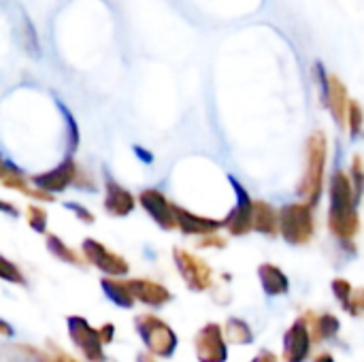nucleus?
I'll return each instance as SVG.
<instances>
[{"mask_svg":"<svg viewBox=\"0 0 364 362\" xmlns=\"http://www.w3.org/2000/svg\"><path fill=\"white\" fill-rule=\"evenodd\" d=\"M326 154H328V143L324 132H314L307 139L305 145V175L299 186V194L307 201L309 207H314L320 201L322 194V183H324V166H326Z\"/></svg>","mask_w":364,"mask_h":362,"instance_id":"f257e3e1","label":"nucleus"},{"mask_svg":"<svg viewBox=\"0 0 364 362\" xmlns=\"http://www.w3.org/2000/svg\"><path fill=\"white\" fill-rule=\"evenodd\" d=\"M277 230L290 245H305L316 233L314 207L307 203L286 205L277 211Z\"/></svg>","mask_w":364,"mask_h":362,"instance_id":"f03ea898","label":"nucleus"},{"mask_svg":"<svg viewBox=\"0 0 364 362\" xmlns=\"http://www.w3.org/2000/svg\"><path fill=\"white\" fill-rule=\"evenodd\" d=\"M134 326L154 358H171L175 354L179 341L175 331L164 320L151 314H141L134 318Z\"/></svg>","mask_w":364,"mask_h":362,"instance_id":"7ed1b4c3","label":"nucleus"},{"mask_svg":"<svg viewBox=\"0 0 364 362\" xmlns=\"http://www.w3.org/2000/svg\"><path fill=\"white\" fill-rule=\"evenodd\" d=\"M173 260H175L177 271L181 273V280L186 282V286L192 292H205V290L211 288L213 271L203 258H198V256H194V254H190V252H186L181 247H175L173 250Z\"/></svg>","mask_w":364,"mask_h":362,"instance_id":"20e7f679","label":"nucleus"},{"mask_svg":"<svg viewBox=\"0 0 364 362\" xmlns=\"http://www.w3.org/2000/svg\"><path fill=\"white\" fill-rule=\"evenodd\" d=\"M81 252H83V258L90 265H94L96 269H100L109 277H122V275H128V271H130V265L126 262V258H122L119 254L107 250L96 239H85L81 243Z\"/></svg>","mask_w":364,"mask_h":362,"instance_id":"39448f33","label":"nucleus"},{"mask_svg":"<svg viewBox=\"0 0 364 362\" xmlns=\"http://www.w3.org/2000/svg\"><path fill=\"white\" fill-rule=\"evenodd\" d=\"M68 324V337L70 341L79 348V352L83 354V358L87 362H102L105 361V352H102V344L98 337V331L92 329L87 324V320L79 318V316H70L66 320Z\"/></svg>","mask_w":364,"mask_h":362,"instance_id":"423d86ee","label":"nucleus"},{"mask_svg":"<svg viewBox=\"0 0 364 362\" xmlns=\"http://www.w3.org/2000/svg\"><path fill=\"white\" fill-rule=\"evenodd\" d=\"M194 350L200 362H226L228 358V346L218 324H207L196 333Z\"/></svg>","mask_w":364,"mask_h":362,"instance_id":"0eeeda50","label":"nucleus"},{"mask_svg":"<svg viewBox=\"0 0 364 362\" xmlns=\"http://www.w3.org/2000/svg\"><path fill=\"white\" fill-rule=\"evenodd\" d=\"M77 175H79V164L68 156L60 166L41 175H32V183L36 186V190H43L53 196L55 192H64L68 186H73L77 181Z\"/></svg>","mask_w":364,"mask_h":362,"instance_id":"6e6552de","label":"nucleus"},{"mask_svg":"<svg viewBox=\"0 0 364 362\" xmlns=\"http://www.w3.org/2000/svg\"><path fill=\"white\" fill-rule=\"evenodd\" d=\"M141 207L149 213V218L164 230H177V220H175V205L154 188H147L139 196Z\"/></svg>","mask_w":364,"mask_h":362,"instance_id":"1a4fd4ad","label":"nucleus"},{"mask_svg":"<svg viewBox=\"0 0 364 362\" xmlns=\"http://www.w3.org/2000/svg\"><path fill=\"white\" fill-rule=\"evenodd\" d=\"M230 183L235 186V192H237V207L222 222V226H226L232 237H243L252 230V203L254 201L250 198V194L237 179L230 177Z\"/></svg>","mask_w":364,"mask_h":362,"instance_id":"9d476101","label":"nucleus"},{"mask_svg":"<svg viewBox=\"0 0 364 362\" xmlns=\"http://www.w3.org/2000/svg\"><path fill=\"white\" fill-rule=\"evenodd\" d=\"M311 352V335L305 318H299L284 337V361L305 362Z\"/></svg>","mask_w":364,"mask_h":362,"instance_id":"9b49d317","label":"nucleus"},{"mask_svg":"<svg viewBox=\"0 0 364 362\" xmlns=\"http://www.w3.org/2000/svg\"><path fill=\"white\" fill-rule=\"evenodd\" d=\"M126 288L132 294L134 303L139 301V303L154 307V309L164 307L173 299V294L164 286H160L151 280H126Z\"/></svg>","mask_w":364,"mask_h":362,"instance_id":"f8f14e48","label":"nucleus"},{"mask_svg":"<svg viewBox=\"0 0 364 362\" xmlns=\"http://www.w3.org/2000/svg\"><path fill=\"white\" fill-rule=\"evenodd\" d=\"M322 81H324V94H326V105L333 113V117L337 119L339 126H346V115H348V87L343 85V81L337 75H326L322 73Z\"/></svg>","mask_w":364,"mask_h":362,"instance_id":"ddd939ff","label":"nucleus"},{"mask_svg":"<svg viewBox=\"0 0 364 362\" xmlns=\"http://www.w3.org/2000/svg\"><path fill=\"white\" fill-rule=\"evenodd\" d=\"M0 183L4 188H9V190H15V192H19L23 196H28V198H34V201H43V203H51L53 201L51 194H47L43 190L30 188L26 177L21 175V171L17 166H13L9 160H4L2 156H0Z\"/></svg>","mask_w":364,"mask_h":362,"instance_id":"4468645a","label":"nucleus"},{"mask_svg":"<svg viewBox=\"0 0 364 362\" xmlns=\"http://www.w3.org/2000/svg\"><path fill=\"white\" fill-rule=\"evenodd\" d=\"M134 209V196L115 179L105 177V211L113 218H126Z\"/></svg>","mask_w":364,"mask_h":362,"instance_id":"2eb2a0df","label":"nucleus"},{"mask_svg":"<svg viewBox=\"0 0 364 362\" xmlns=\"http://www.w3.org/2000/svg\"><path fill=\"white\" fill-rule=\"evenodd\" d=\"M175 220H177V228H179L183 235H190V237H194V235H196V237L215 235V233L222 228V222H220V220L194 215V213L186 211L183 207H177V205H175Z\"/></svg>","mask_w":364,"mask_h":362,"instance_id":"dca6fc26","label":"nucleus"},{"mask_svg":"<svg viewBox=\"0 0 364 362\" xmlns=\"http://www.w3.org/2000/svg\"><path fill=\"white\" fill-rule=\"evenodd\" d=\"M358 201L350 181V175L346 171H335L331 179V211H348L356 209Z\"/></svg>","mask_w":364,"mask_h":362,"instance_id":"f3484780","label":"nucleus"},{"mask_svg":"<svg viewBox=\"0 0 364 362\" xmlns=\"http://www.w3.org/2000/svg\"><path fill=\"white\" fill-rule=\"evenodd\" d=\"M328 230L343 243H352L354 237L360 230V218L358 209L348 211H331L328 213Z\"/></svg>","mask_w":364,"mask_h":362,"instance_id":"a211bd4d","label":"nucleus"},{"mask_svg":"<svg viewBox=\"0 0 364 362\" xmlns=\"http://www.w3.org/2000/svg\"><path fill=\"white\" fill-rule=\"evenodd\" d=\"M252 230H258L267 237H277V211L264 203V201H254L252 203Z\"/></svg>","mask_w":364,"mask_h":362,"instance_id":"6ab92c4d","label":"nucleus"},{"mask_svg":"<svg viewBox=\"0 0 364 362\" xmlns=\"http://www.w3.org/2000/svg\"><path fill=\"white\" fill-rule=\"evenodd\" d=\"M0 362H55L51 354L41 352L32 346L23 344H11L0 348Z\"/></svg>","mask_w":364,"mask_h":362,"instance_id":"aec40b11","label":"nucleus"},{"mask_svg":"<svg viewBox=\"0 0 364 362\" xmlns=\"http://www.w3.org/2000/svg\"><path fill=\"white\" fill-rule=\"evenodd\" d=\"M258 277H260V284H262V290L269 294V297H279V294H286L288 288H290V282L286 277V273L275 267V265H260L258 269Z\"/></svg>","mask_w":364,"mask_h":362,"instance_id":"412c9836","label":"nucleus"},{"mask_svg":"<svg viewBox=\"0 0 364 362\" xmlns=\"http://www.w3.org/2000/svg\"><path fill=\"white\" fill-rule=\"evenodd\" d=\"M305 320H311L309 326V335H311V344H322L326 339H335L339 333V320L333 314H322V316H311L307 314Z\"/></svg>","mask_w":364,"mask_h":362,"instance_id":"4be33fe9","label":"nucleus"},{"mask_svg":"<svg viewBox=\"0 0 364 362\" xmlns=\"http://www.w3.org/2000/svg\"><path fill=\"white\" fill-rule=\"evenodd\" d=\"M100 286H102L107 299L113 301L117 307L130 309L134 305V299H132V294L126 288V280H119V277H102L100 280Z\"/></svg>","mask_w":364,"mask_h":362,"instance_id":"5701e85b","label":"nucleus"},{"mask_svg":"<svg viewBox=\"0 0 364 362\" xmlns=\"http://www.w3.org/2000/svg\"><path fill=\"white\" fill-rule=\"evenodd\" d=\"M47 250H49V254H51L53 258H58V260H62V262H66V265L81 267V265L85 262V260L79 258V254H77L73 247H68L58 235H47Z\"/></svg>","mask_w":364,"mask_h":362,"instance_id":"b1692460","label":"nucleus"},{"mask_svg":"<svg viewBox=\"0 0 364 362\" xmlns=\"http://www.w3.org/2000/svg\"><path fill=\"white\" fill-rule=\"evenodd\" d=\"M224 333H226V339L230 344H237V346H247V344L254 341V333H252L250 324L245 320H241V318H230L226 322Z\"/></svg>","mask_w":364,"mask_h":362,"instance_id":"393cba45","label":"nucleus"},{"mask_svg":"<svg viewBox=\"0 0 364 362\" xmlns=\"http://www.w3.org/2000/svg\"><path fill=\"white\" fill-rule=\"evenodd\" d=\"M26 222L34 233L47 230V211L41 205H28L26 207Z\"/></svg>","mask_w":364,"mask_h":362,"instance_id":"a878e982","label":"nucleus"},{"mask_svg":"<svg viewBox=\"0 0 364 362\" xmlns=\"http://www.w3.org/2000/svg\"><path fill=\"white\" fill-rule=\"evenodd\" d=\"M0 280L2 282H9V284H17V286H23L26 284L23 273L11 260H6L4 256H0Z\"/></svg>","mask_w":364,"mask_h":362,"instance_id":"bb28decb","label":"nucleus"},{"mask_svg":"<svg viewBox=\"0 0 364 362\" xmlns=\"http://www.w3.org/2000/svg\"><path fill=\"white\" fill-rule=\"evenodd\" d=\"M346 126L350 128L352 137H358L360 134V128H363V109H360V105L356 100H350V105H348Z\"/></svg>","mask_w":364,"mask_h":362,"instance_id":"cd10ccee","label":"nucleus"},{"mask_svg":"<svg viewBox=\"0 0 364 362\" xmlns=\"http://www.w3.org/2000/svg\"><path fill=\"white\" fill-rule=\"evenodd\" d=\"M348 175H350V181H352V188H354L356 201H360V196H363V160H360V156H356V158H354V162H352V171H350Z\"/></svg>","mask_w":364,"mask_h":362,"instance_id":"c85d7f7f","label":"nucleus"},{"mask_svg":"<svg viewBox=\"0 0 364 362\" xmlns=\"http://www.w3.org/2000/svg\"><path fill=\"white\" fill-rule=\"evenodd\" d=\"M333 290H335V297L339 299V303L343 305V307H348V303H350V299H352V294H354V288H352V284L348 282V280H335L333 282Z\"/></svg>","mask_w":364,"mask_h":362,"instance_id":"c756f323","label":"nucleus"},{"mask_svg":"<svg viewBox=\"0 0 364 362\" xmlns=\"http://www.w3.org/2000/svg\"><path fill=\"white\" fill-rule=\"evenodd\" d=\"M66 207H68V209L75 213V218H79L83 224H94V220H96V218H94V213H92V211H87L83 205H79V203H68Z\"/></svg>","mask_w":364,"mask_h":362,"instance_id":"7c9ffc66","label":"nucleus"},{"mask_svg":"<svg viewBox=\"0 0 364 362\" xmlns=\"http://www.w3.org/2000/svg\"><path fill=\"white\" fill-rule=\"evenodd\" d=\"M363 301H364V292L363 290H354V294H352V299H350V303H348V312L352 314V316H360L363 314Z\"/></svg>","mask_w":364,"mask_h":362,"instance_id":"2f4dec72","label":"nucleus"},{"mask_svg":"<svg viewBox=\"0 0 364 362\" xmlns=\"http://www.w3.org/2000/svg\"><path fill=\"white\" fill-rule=\"evenodd\" d=\"M198 247H203V250H207V247H218V250H222V247H226V239H222V237H218V235H207L203 241H198Z\"/></svg>","mask_w":364,"mask_h":362,"instance_id":"473e14b6","label":"nucleus"},{"mask_svg":"<svg viewBox=\"0 0 364 362\" xmlns=\"http://www.w3.org/2000/svg\"><path fill=\"white\" fill-rule=\"evenodd\" d=\"M98 337H100V344L102 346H109L111 341H113V337H115V326L109 322V324H102L100 329H98Z\"/></svg>","mask_w":364,"mask_h":362,"instance_id":"72a5a7b5","label":"nucleus"},{"mask_svg":"<svg viewBox=\"0 0 364 362\" xmlns=\"http://www.w3.org/2000/svg\"><path fill=\"white\" fill-rule=\"evenodd\" d=\"M49 352H51V358L55 362H79L75 356H70V354H66L64 350L55 348L53 344H49Z\"/></svg>","mask_w":364,"mask_h":362,"instance_id":"f704fd0d","label":"nucleus"},{"mask_svg":"<svg viewBox=\"0 0 364 362\" xmlns=\"http://www.w3.org/2000/svg\"><path fill=\"white\" fill-rule=\"evenodd\" d=\"M252 362H279V358H277L273 352H269V350H262V352H260V354H258V356H256V358H254Z\"/></svg>","mask_w":364,"mask_h":362,"instance_id":"c9c22d12","label":"nucleus"},{"mask_svg":"<svg viewBox=\"0 0 364 362\" xmlns=\"http://www.w3.org/2000/svg\"><path fill=\"white\" fill-rule=\"evenodd\" d=\"M0 211H2V213H9L11 218H17V215H19V211L15 209L13 203H4V201H0Z\"/></svg>","mask_w":364,"mask_h":362,"instance_id":"e433bc0d","label":"nucleus"},{"mask_svg":"<svg viewBox=\"0 0 364 362\" xmlns=\"http://www.w3.org/2000/svg\"><path fill=\"white\" fill-rule=\"evenodd\" d=\"M0 335H2V337H11V335H13V329H11L4 320H0Z\"/></svg>","mask_w":364,"mask_h":362,"instance_id":"4c0bfd02","label":"nucleus"},{"mask_svg":"<svg viewBox=\"0 0 364 362\" xmlns=\"http://www.w3.org/2000/svg\"><path fill=\"white\" fill-rule=\"evenodd\" d=\"M314 362H335V358H333V354L324 352V354H318V356L314 358Z\"/></svg>","mask_w":364,"mask_h":362,"instance_id":"58836bf2","label":"nucleus"},{"mask_svg":"<svg viewBox=\"0 0 364 362\" xmlns=\"http://www.w3.org/2000/svg\"><path fill=\"white\" fill-rule=\"evenodd\" d=\"M136 361L139 362H158L156 358H154V356H151V354H139V356H136Z\"/></svg>","mask_w":364,"mask_h":362,"instance_id":"ea45409f","label":"nucleus"}]
</instances>
